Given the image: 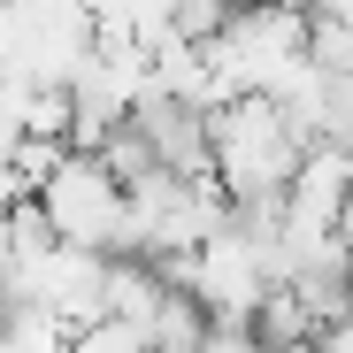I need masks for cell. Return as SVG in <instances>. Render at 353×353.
I'll use <instances>...</instances> for the list:
<instances>
[{
    "label": "cell",
    "instance_id": "277c9868",
    "mask_svg": "<svg viewBox=\"0 0 353 353\" xmlns=\"http://www.w3.org/2000/svg\"><path fill=\"white\" fill-rule=\"evenodd\" d=\"M70 330L46 307H0V353H62Z\"/></svg>",
    "mask_w": 353,
    "mask_h": 353
},
{
    "label": "cell",
    "instance_id": "ba28073f",
    "mask_svg": "<svg viewBox=\"0 0 353 353\" xmlns=\"http://www.w3.org/2000/svg\"><path fill=\"white\" fill-rule=\"evenodd\" d=\"M192 353H261V345H254V330H230V323H208V338H200Z\"/></svg>",
    "mask_w": 353,
    "mask_h": 353
},
{
    "label": "cell",
    "instance_id": "7a4b0ae2",
    "mask_svg": "<svg viewBox=\"0 0 353 353\" xmlns=\"http://www.w3.org/2000/svg\"><path fill=\"white\" fill-rule=\"evenodd\" d=\"M300 39H307V8H230V23L200 54H208L223 100H261L300 62Z\"/></svg>",
    "mask_w": 353,
    "mask_h": 353
},
{
    "label": "cell",
    "instance_id": "52a82bcc",
    "mask_svg": "<svg viewBox=\"0 0 353 353\" xmlns=\"http://www.w3.org/2000/svg\"><path fill=\"white\" fill-rule=\"evenodd\" d=\"M62 353H146V338H139L131 323H108V315H100V323L70 330V345H62Z\"/></svg>",
    "mask_w": 353,
    "mask_h": 353
},
{
    "label": "cell",
    "instance_id": "3957f363",
    "mask_svg": "<svg viewBox=\"0 0 353 353\" xmlns=\"http://www.w3.org/2000/svg\"><path fill=\"white\" fill-rule=\"evenodd\" d=\"M31 208L46 215V230L62 246H85V254H115L123 246V185H115L92 154H62L46 169V185L31 192Z\"/></svg>",
    "mask_w": 353,
    "mask_h": 353
},
{
    "label": "cell",
    "instance_id": "9c48e42d",
    "mask_svg": "<svg viewBox=\"0 0 353 353\" xmlns=\"http://www.w3.org/2000/svg\"><path fill=\"white\" fill-rule=\"evenodd\" d=\"M230 8H300V0H230Z\"/></svg>",
    "mask_w": 353,
    "mask_h": 353
},
{
    "label": "cell",
    "instance_id": "8992f818",
    "mask_svg": "<svg viewBox=\"0 0 353 353\" xmlns=\"http://www.w3.org/2000/svg\"><path fill=\"white\" fill-rule=\"evenodd\" d=\"M223 23H230V0H169L161 8V31L185 39V46H208Z\"/></svg>",
    "mask_w": 353,
    "mask_h": 353
},
{
    "label": "cell",
    "instance_id": "5b68a950",
    "mask_svg": "<svg viewBox=\"0 0 353 353\" xmlns=\"http://www.w3.org/2000/svg\"><path fill=\"white\" fill-rule=\"evenodd\" d=\"M300 62H307V70H323V77H353V23L307 16V39H300Z\"/></svg>",
    "mask_w": 353,
    "mask_h": 353
},
{
    "label": "cell",
    "instance_id": "30bf717a",
    "mask_svg": "<svg viewBox=\"0 0 353 353\" xmlns=\"http://www.w3.org/2000/svg\"><path fill=\"white\" fill-rule=\"evenodd\" d=\"M261 353H315V345H261Z\"/></svg>",
    "mask_w": 353,
    "mask_h": 353
},
{
    "label": "cell",
    "instance_id": "6da1fadb",
    "mask_svg": "<svg viewBox=\"0 0 353 353\" xmlns=\"http://www.w3.org/2000/svg\"><path fill=\"white\" fill-rule=\"evenodd\" d=\"M300 154H307V139L269 100H223L208 115V176L230 208L239 200H276L292 185V169H300Z\"/></svg>",
    "mask_w": 353,
    "mask_h": 353
}]
</instances>
